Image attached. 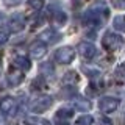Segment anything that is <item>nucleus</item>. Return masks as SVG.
Wrapping results in <instances>:
<instances>
[{
  "mask_svg": "<svg viewBox=\"0 0 125 125\" xmlns=\"http://www.w3.org/2000/svg\"><path fill=\"white\" fill-rule=\"evenodd\" d=\"M117 106H119V100L114 99V97H103V99L99 100V109L105 114L116 111Z\"/></svg>",
  "mask_w": 125,
  "mask_h": 125,
  "instance_id": "5",
  "label": "nucleus"
},
{
  "mask_svg": "<svg viewBox=\"0 0 125 125\" xmlns=\"http://www.w3.org/2000/svg\"><path fill=\"white\" fill-rule=\"evenodd\" d=\"M23 27H25V17H23L22 13H16L11 16L10 19V28L14 31V33H17V31H21Z\"/></svg>",
  "mask_w": 125,
  "mask_h": 125,
  "instance_id": "7",
  "label": "nucleus"
},
{
  "mask_svg": "<svg viewBox=\"0 0 125 125\" xmlns=\"http://www.w3.org/2000/svg\"><path fill=\"white\" fill-rule=\"evenodd\" d=\"M5 3H6V5H10V6H13V5L21 3V0H5Z\"/></svg>",
  "mask_w": 125,
  "mask_h": 125,
  "instance_id": "22",
  "label": "nucleus"
},
{
  "mask_svg": "<svg viewBox=\"0 0 125 125\" xmlns=\"http://www.w3.org/2000/svg\"><path fill=\"white\" fill-rule=\"evenodd\" d=\"M114 77H116V80L119 81V83H125V62H122V64L116 69Z\"/></svg>",
  "mask_w": 125,
  "mask_h": 125,
  "instance_id": "16",
  "label": "nucleus"
},
{
  "mask_svg": "<svg viewBox=\"0 0 125 125\" xmlns=\"http://www.w3.org/2000/svg\"><path fill=\"white\" fill-rule=\"evenodd\" d=\"M92 122H94V117L91 114H83L75 120L73 125H92Z\"/></svg>",
  "mask_w": 125,
  "mask_h": 125,
  "instance_id": "15",
  "label": "nucleus"
},
{
  "mask_svg": "<svg viewBox=\"0 0 125 125\" xmlns=\"http://www.w3.org/2000/svg\"><path fill=\"white\" fill-rule=\"evenodd\" d=\"M16 100L11 97H5V99H0V113L6 116H11L16 113Z\"/></svg>",
  "mask_w": 125,
  "mask_h": 125,
  "instance_id": "6",
  "label": "nucleus"
},
{
  "mask_svg": "<svg viewBox=\"0 0 125 125\" xmlns=\"http://www.w3.org/2000/svg\"><path fill=\"white\" fill-rule=\"evenodd\" d=\"M13 66H14L16 69L25 72V70L30 69L31 64H30V60H28V58H25V56H16L14 60H13Z\"/></svg>",
  "mask_w": 125,
  "mask_h": 125,
  "instance_id": "12",
  "label": "nucleus"
},
{
  "mask_svg": "<svg viewBox=\"0 0 125 125\" xmlns=\"http://www.w3.org/2000/svg\"><path fill=\"white\" fill-rule=\"evenodd\" d=\"M28 6L33 8V10L39 11L42 6H44V0H28Z\"/></svg>",
  "mask_w": 125,
  "mask_h": 125,
  "instance_id": "19",
  "label": "nucleus"
},
{
  "mask_svg": "<svg viewBox=\"0 0 125 125\" xmlns=\"http://www.w3.org/2000/svg\"><path fill=\"white\" fill-rule=\"evenodd\" d=\"M72 108H61L60 111H58L56 117H60V119H69L70 116H72Z\"/></svg>",
  "mask_w": 125,
  "mask_h": 125,
  "instance_id": "17",
  "label": "nucleus"
},
{
  "mask_svg": "<svg viewBox=\"0 0 125 125\" xmlns=\"http://www.w3.org/2000/svg\"><path fill=\"white\" fill-rule=\"evenodd\" d=\"M6 41H8V33L6 31H0V45L5 44Z\"/></svg>",
  "mask_w": 125,
  "mask_h": 125,
  "instance_id": "21",
  "label": "nucleus"
},
{
  "mask_svg": "<svg viewBox=\"0 0 125 125\" xmlns=\"http://www.w3.org/2000/svg\"><path fill=\"white\" fill-rule=\"evenodd\" d=\"M3 124V117H2V114H0V125Z\"/></svg>",
  "mask_w": 125,
  "mask_h": 125,
  "instance_id": "23",
  "label": "nucleus"
},
{
  "mask_svg": "<svg viewBox=\"0 0 125 125\" xmlns=\"http://www.w3.org/2000/svg\"><path fill=\"white\" fill-rule=\"evenodd\" d=\"M114 28L116 30H120V31H125V17L117 16V17L114 19Z\"/></svg>",
  "mask_w": 125,
  "mask_h": 125,
  "instance_id": "18",
  "label": "nucleus"
},
{
  "mask_svg": "<svg viewBox=\"0 0 125 125\" xmlns=\"http://www.w3.org/2000/svg\"><path fill=\"white\" fill-rule=\"evenodd\" d=\"M50 11H52V19L55 21V23H58V25H64L66 21H67L66 13H62L58 6H52V8H50Z\"/></svg>",
  "mask_w": 125,
  "mask_h": 125,
  "instance_id": "10",
  "label": "nucleus"
},
{
  "mask_svg": "<svg viewBox=\"0 0 125 125\" xmlns=\"http://www.w3.org/2000/svg\"><path fill=\"white\" fill-rule=\"evenodd\" d=\"M102 44H103V47L108 49V50H119L120 47L124 45V38L120 36V34L108 31V33H105L103 39H102Z\"/></svg>",
  "mask_w": 125,
  "mask_h": 125,
  "instance_id": "2",
  "label": "nucleus"
},
{
  "mask_svg": "<svg viewBox=\"0 0 125 125\" xmlns=\"http://www.w3.org/2000/svg\"><path fill=\"white\" fill-rule=\"evenodd\" d=\"M39 39H41L42 42H56L58 39H60V33H56L55 30L52 28H49V30H45L44 33H41V36H39Z\"/></svg>",
  "mask_w": 125,
  "mask_h": 125,
  "instance_id": "11",
  "label": "nucleus"
},
{
  "mask_svg": "<svg viewBox=\"0 0 125 125\" xmlns=\"http://www.w3.org/2000/svg\"><path fill=\"white\" fill-rule=\"evenodd\" d=\"M25 124L27 125H50L49 120L42 119V117H27Z\"/></svg>",
  "mask_w": 125,
  "mask_h": 125,
  "instance_id": "14",
  "label": "nucleus"
},
{
  "mask_svg": "<svg viewBox=\"0 0 125 125\" xmlns=\"http://www.w3.org/2000/svg\"><path fill=\"white\" fill-rule=\"evenodd\" d=\"M78 53H80L84 60H91V58L95 56L97 50L91 42H81V44L78 45Z\"/></svg>",
  "mask_w": 125,
  "mask_h": 125,
  "instance_id": "8",
  "label": "nucleus"
},
{
  "mask_svg": "<svg viewBox=\"0 0 125 125\" xmlns=\"http://www.w3.org/2000/svg\"><path fill=\"white\" fill-rule=\"evenodd\" d=\"M113 6L117 10H124L125 8V0H113Z\"/></svg>",
  "mask_w": 125,
  "mask_h": 125,
  "instance_id": "20",
  "label": "nucleus"
},
{
  "mask_svg": "<svg viewBox=\"0 0 125 125\" xmlns=\"http://www.w3.org/2000/svg\"><path fill=\"white\" fill-rule=\"evenodd\" d=\"M73 58H75V50L72 47H61L55 52V60L61 64H69L73 61Z\"/></svg>",
  "mask_w": 125,
  "mask_h": 125,
  "instance_id": "4",
  "label": "nucleus"
},
{
  "mask_svg": "<svg viewBox=\"0 0 125 125\" xmlns=\"http://www.w3.org/2000/svg\"><path fill=\"white\" fill-rule=\"evenodd\" d=\"M50 105H52V97L50 95H38L34 100H31L30 109L33 113H42L45 109H49Z\"/></svg>",
  "mask_w": 125,
  "mask_h": 125,
  "instance_id": "3",
  "label": "nucleus"
},
{
  "mask_svg": "<svg viewBox=\"0 0 125 125\" xmlns=\"http://www.w3.org/2000/svg\"><path fill=\"white\" fill-rule=\"evenodd\" d=\"M22 80H23L22 70H13V72L8 75V81H10V84H13V86H17Z\"/></svg>",
  "mask_w": 125,
  "mask_h": 125,
  "instance_id": "13",
  "label": "nucleus"
},
{
  "mask_svg": "<svg viewBox=\"0 0 125 125\" xmlns=\"http://www.w3.org/2000/svg\"><path fill=\"white\" fill-rule=\"evenodd\" d=\"M2 19H3V14L0 13V23H2Z\"/></svg>",
  "mask_w": 125,
  "mask_h": 125,
  "instance_id": "24",
  "label": "nucleus"
},
{
  "mask_svg": "<svg viewBox=\"0 0 125 125\" xmlns=\"http://www.w3.org/2000/svg\"><path fill=\"white\" fill-rule=\"evenodd\" d=\"M47 52V45H45V42H42L41 39L36 42H33L30 47V53H31V56L33 58H41V56H44Z\"/></svg>",
  "mask_w": 125,
  "mask_h": 125,
  "instance_id": "9",
  "label": "nucleus"
},
{
  "mask_svg": "<svg viewBox=\"0 0 125 125\" xmlns=\"http://www.w3.org/2000/svg\"><path fill=\"white\" fill-rule=\"evenodd\" d=\"M109 11L106 5H105L103 2L102 3H97V5L91 6L88 11L83 14V22L86 25H92V27H102L106 21Z\"/></svg>",
  "mask_w": 125,
  "mask_h": 125,
  "instance_id": "1",
  "label": "nucleus"
}]
</instances>
